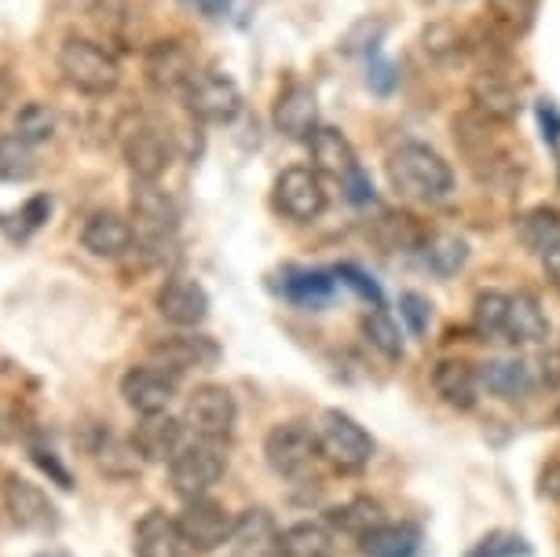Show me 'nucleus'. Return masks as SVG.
<instances>
[{"label":"nucleus","instance_id":"nucleus-1","mask_svg":"<svg viewBox=\"0 0 560 557\" xmlns=\"http://www.w3.org/2000/svg\"><path fill=\"white\" fill-rule=\"evenodd\" d=\"M388 181L399 195L415 198V202H440L451 195L454 173L443 158L425 143H399L388 154Z\"/></svg>","mask_w":560,"mask_h":557},{"label":"nucleus","instance_id":"nucleus-2","mask_svg":"<svg viewBox=\"0 0 560 557\" xmlns=\"http://www.w3.org/2000/svg\"><path fill=\"white\" fill-rule=\"evenodd\" d=\"M59 73L67 78L70 89L84 92V96H110L121 81V67L100 40L89 37H67L59 48Z\"/></svg>","mask_w":560,"mask_h":557},{"label":"nucleus","instance_id":"nucleus-3","mask_svg":"<svg viewBox=\"0 0 560 557\" xmlns=\"http://www.w3.org/2000/svg\"><path fill=\"white\" fill-rule=\"evenodd\" d=\"M228 473V455L217 440H191L168 459V480L179 499H202L209 496Z\"/></svg>","mask_w":560,"mask_h":557},{"label":"nucleus","instance_id":"nucleus-4","mask_svg":"<svg viewBox=\"0 0 560 557\" xmlns=\"http://www.w3.org/2000/svg\"><path fill=\"white\" fill-rule=\"evenodd\" d=\"M129 220L136 228V239H140L147 250H162L165 243H173V235L179 228V209L173 202V195L158 187V181H136Z\"/></svg>","mask_w":560,"mask_h":557},{"label":"nucleus","instance_id":"nucleus-5","mask_svg":"<svg viewBox=\"0 0 560 557\" xmlns=\"http://www.w3.org/2000/svg\"><path fill=\"white\" fill-rule=\"evenodd\" d=\"M315 437H319L323 455L341 469H363L374 459V437L345 411H323Z\"/></svg>","mask_w":560,"mask_h":557},{"label":"nucleus","instance_id":"nucleus-6","mask_svg":"<svg viewBox=\"0 0 560 557\" xmlns=\"http://www.w3.org/2000/svg\"><path fill=\"white\" fill-rule=\"evenodd\" d=\"M184 103H187V111H191L198 121H206V125H228V121L238 118L242 92H238V85L228 78L224 70L206 67V70H195V78L187 81Z\"/></svg>","mask_w":560,"mask_h":557},{"label":"nucleus","instance_id":"nucleus-7","mask_svg":"<svg viewBox=\"0 0 560 557\" xmlns=\"http://www.w3.org/2000/svg\"><path fill=\"white\" fill-rule=\"evenodd\" d=\"M264 455H268V466L287 480H301L308 477L319 451V437L315 429L301 426V422H282L275 426L268 440H264Z\"/></svg>","mask_w":560,"mask_h":557},{"label":"nucleus","instance_id":"nucleus-8","mask_svg":"<svg viewBox=\"0 0 560 557\" xmlns=\"http://www.w3.org/2000/svg\"><path fill=\"white\" fill-rule=\"evenodd\" d=\"M235 418H238V407L228 385H198L195 393L187 396L184 426L191 429L198 440H217V444H224V440L235 433Z\"/></svg>","mask_w":560,"mask_h":557},{"label":"nucleus","instance_id":"nucleus-9","mask_svg":"<svg viewBox=\"0 0 560 557\" xmlns=\"http://www.w3.org/2000/svg\"><path fill=\"white\" fill-rule=\"evenodd\" d=\"M179 532H184V543L191 554H213L220 546H228L231 539V529H235V518L213 502L209 496L202 499H187L184 510H179Z\"/></svg>","mask_w":560,"mask_h":557},{"label":"nucleus","instance_id":"nucleus-10","mask_svg":"<svg viewBox=\"0 0 560 557\" xmlns=\"http://www.w3.org/2000/svg\"><path fill=\"white\" fill-rule=\"evenodd\" d=\"M275 206L279 213H287L298 224H308V220L323 217L326 209V187L323 176L308 170V165H293L275 181Z\"/></svg>","mask_w":560,"mask_h":557},{"label":"nucleus","instance_id":"nucleus-11","mask_svg":"<svg viewBox=\"0 0 560 557\" xmlns=\"http://www.w3.org/2000/svg\"><path fill=\"white\" fill-rule=\"evenodd\" d=\"M176 385H179L176 374L162 371L158 363H143V367H129V371H125L121 396L136 415H162L168 411V404H173Z\"/></svg>","mask_w":560,"mask_h":557},{"label":"nucleus","instance_id":"nucleus-12","mask_svg":"<svg viewBox=\"0 0 560 557\" xmlns=\"http://www.w3.org/2000/svg\"><path fill=\"white\" fill-rule=\"evenodd\" d=\"M154 363L168 374H187V371H213L220 363V345L206 334H168V338L151 345Z\"/></svg>","mask_w":560,"mask_h":557},{"label":"nucleus","instance_id":"nucleus-13","mask_svg":"<svg viewBox=\"0 0 560 557\" xmlns=\"http://www.w3.org/2000/svg\"><path fill=\"white\" fill-rule=\"evenodd\" d=\"M158 312L165 323H173L179 330H195L206 323L209 315V293L198 279L191 276H173L158 290Z\"/></svg>","mask_w":560,"mask_h":557},{"label":"nucleus","instance_id":"nucleus-14","mask_svg":"<svg viewBox=\"0 0 560 557\" xmlns=\"http://www.w3.org/2000/svg\"><path fill=\"white\" fill-rule=\"evenodd\" d=\"M282 532L264 507H249L235 518L228 557H282Z\"/></svg>","mask_w":560,"mask_h":557},{"label":"nucleus","instance_id":"nucleus-15","mask_svg":"<svg viewBox=\"0 0 560 557\" xmlns=\"http://www.w3.org/2000/svg\"><path fill=\"white\" fill-rule=\"evenodd\" d=\"M125 162L136 181H162V173L173 165V140L158 125H136L125 136Z\"/></svg>","mask_w":560,"mask_h":557},{"label":"nucleus","instance_id":"nucleus-16","mask_svg":"<svg viewBox=\"0 0 560 557\" xmlns=\"http://www.w3.org/2000/svg\"><path fill=\"white\" fill-rule=\"evenodd\" d=\"M308 143H312V162H315L312 170L319 176H334V181L341 184V192L352 187L359 176H366L363 165L355 162V151H352V143L345 140V132L330 129V125H319Z\"/></svg>","mask_w":560,"mask_h":557},{"label":"nucleus","instance_id":"nucleus-17","mask_svg":"<svg viewBox=\"0 0 560 557\" xmlns=\"http://www.w3.org/2000/svg\"><path fill=\"white\" fill-rule=\"evenodd\" d=\"M143 70H147L151 89H158V92H184L198 67H195V56L187 51V45H179V40H158V45L147 48Z\"/></svg>","mask_w":560,"mask_h":557},{"label":"nucleus","instance_id":"nucleus-18","mask_svg":"<svg viewBox=\"0 0 560 557\" xmlns=\"http://www.w3.org/2000/svg\"><path fill=\"white\" fill-rule=\"evenodd\" d=\"M136 228L129 217L114 213V209H96L81 228V246L89 250L92 257H125L132 250Z\"/></svg>","mask_w":560,"mask_h":557},{"label":"nucleus","instance_id":"nucleus-19","mask_svg":"<svg viewBox=\"0 0 560 557\" xmlns=\"http://www.w3.org/2000/svg\"><path fill=\"white\" fill-rule=\"evenodd\" d=\"M4 507L19 529H26V532H48L59 524V513L51 507V499L23 477L4 480Z\"/></svg>","mask_w":560,"mask_h":557},{"label":"nucleus","instance_id":"nucleus-20","mask_svg":"<svg viewBox=\"0 0 560 557\" xmlns=\"http://www.w3.org/2000/svg\"><path fill=\"white\" fill-rule=\"evenodd\" d=\"M275 129L287 140H312L319 129V96L308 85H287L275 100Z\"/></svg>","mask_w":560,"mask_h":557},{"label":"nucleus","instance_id":"nucleus-21","mask_svg":"<svg viewBox=\"0 0 560 557\" xmlns=\"http://www.w3.org/2000/svg\"><path fill=\"white\" fill-rule=\"evenodd\" d=\"M132 554L136 557H184L191 550H187L184 532H179L176 518H168L165 510H147L143 518L136 521Z\"/></svg>","mask_w":560,"mask_h":557},{"label":"nucleus","instance_id":"nucleus-22","mask_svg":"<svg viewBox=\"0 0 560 557\" xmlns=\"http://www.w3.org/2000/svg\"><path fill=\"white\" fill-rule=\"evenodd\" d=\"M179 437H184V422H176L168 411L140 415V422H136L129 444L136 448V455L147 459V462H168L179 448H184V444H179Z\"/></svg>","mask_w":560,"mask_h":557},{"label":"nucleus","instance_id":"nucleus-23","mask_svg":"<svg viewBox=\"0 0 560 557\" xmlns=\"http://www.w3.org/2000/svg\"><path fill=\"white\" fill-rule=\"evenodd\" d=\"M472 103H477V114L505 125L516 118V111H521V92H516V85L505 78V73L483 70L472 78Z\"/></svg>","mask_w":560,"mask_h":557},{"label":"nucleus","instance_id":"nucleus-24","mask_svg":"<svg viewBox=\"0 0 560 557\" xmlns=\"http://www.w3.org/2000/svg\"><path fill=\"white\" fill-rule=\"evenodd\" d=\"M432 388L447 407H458V411H469L480 396V371L465 360H440L432 367Z\"/></svg>","mask_w":560,"mask_h":557},{"label":"nucleus","instance_id":"nucleus-25","mask_svg":"<svg viewBox=\"0 0 560 557\" xmlns=\"http://www.w3.org/2000/svg\"><path fill=\"white\" fill-rule=\"evenodd\" d=\"M505 338L516 345H538L549 338V320L535 293H510V315H505Z\"/></svg>","mask_w":560,"mask_h":557},{"label":"nucleus","instance_id":"nucleus-26","mask_svg":"<svg viewBox=\"0 0 560 557\" xmlns=\"http://www.w3.org/2000/svg\"><path fill=\"white\" fill-rule=\"evenodd\" d=\"M421 546V532L415 524H377L359 539L363 557H415Z\"/></svg>","mask_w":560,"mask_h":557},{"label":"nucleus","instance_id":"nucleus-27","mask_svg":"<svg viewBox=\"0 0 560 557\" xmlns=\"http://www.w3.org/2000/svg\"><path fill=\"white\" fill-rule=\"evenodd\" d=\"M282 557H337V535L330 524L298 521L282 532Z\"/></svg>","mask_w":560,"mask_h":557},{"label":"nucleus","instance_id":"nucleus-28","mask_svg":"<svg viewBox=\"0 0 560 557\" xmlns=\"http://www.w3.org/2000/svg\"><path fill=\"white\" fill-rule=\"evenodd\" d=\"M480 385L502 401H524L532 393V367L524 360H488L480 367Z\"/></svg>","mask_w":560,"mask_h":557},{"label":"nucleus","instance_id":"nucleus-29","mask_svg":"<svg viewBox=\"0 0 560 557\" xmlns=\"http://www.w3.org/2000/svg\"><path fill=\"white\" fill-rule=\"evenodd\" d=\"M326 524H330L334 532H345V535L363 539L370 529L385 524V518H382V507H377L374 499H352V502H345V507H334L330 513H326Z\"/></svg>","mask_w":560,"mask_h":557},{"label":"nucleus","instance_id":"nucleus-30","mask_svg":"<svg viewBox=\"0 0 560 557\" xmlns=\"http://www.w3.org/2000/svg\"><path fill=\"white\" fill-rule=\"evenodd\" d=\"M363 338L370 341V349H377L385 360H404V338H399L396 320L382 304H374V309L363 315Z\"/></svg>","mask_w":560,"mask_h":557},{"label":"nucleus","instance_id":"nucleus-31","mask_svg":"<svg viewBox=\"0 0 560 557\" xmlns=\"http://www.w3.org/2000/svg\"><path fill=\"white\" fill-rule=\"evenodd\" d=\"M34 173H37L34 147H30L26 140H19L15 132H4V136H0V181H8V184H26Z\"/></svg>","mask_w":560,"mask_h":557},{"label":"nucleus","instance_id":"nucleus-32","mask_svg":"<svg viewBox=\"0 0 560 557\" xmlns=\"http://www.w3.org/2000/svg\"><path fill=\"white\" fill-rule=\"evenodd\" d=\"M287 298L301 309H323L334 293V279L326 271H290L287 282H282Z\"/></svg>","mask_w":560,"mask_h":557},{"label":"nucleus","instance_id":"nucleus-33","mask_svg":"<svg viewBox=\"0 0 560 557\" xmlns=\"http://www.w3.org/2000/svg\"><path fill=\"white\" fill-rule=\"evenodd\" d=\"M465 260H469V246H465V239L451 235V231H440V235H432L425 243V265L436 276H454L458 268H465Z\"/></svg>","mask_w":560,"mask_h":557},{"label":"nucleus","instance_id":"nucleus-34","mask_svg":"<svg viewBox=\"0 0 560 557\" xmlns=\"http://www.w3.org/2000/svg\"><path fill=\"white\" fill-rule=\"evenodd\" d=\"M505 315H510V293L483 290L472 309V327L480 338H505Z\"/></svg>","mask_w":560,"mask_h":557},{"label":"nucleus","instance_id":"nucleus-35","mask_svg":"<svg viewBox=\"0 0 560 557\" xmlns=\"http://www.w3.org/2000/svg\"><path fill=\"white\" fill-rule=\"evenodd\" d=\"M521 243L535 254H542L546 246H553L560 239V213L557 209H532L527 217H521Z\"/></svg>","mask_w":560,"mask_h":557},{"label":"nucleus","instance_id":"nucleus-36","mask_svg":"<svg viewBox=\"0 0 560 557\" xmlns=\"http://www.w3.org/2000/svg\"><path fill=\"white\" fill-rule=\"evenodd\" d=\"M15 136L26 140L30 147L48 143L51 136H56V114H51L45 103H26V107L15 114Z\"/></svg>","mask_w":560,"mask_h":557},{"label":"nucleus","instance_id":"nucleus-37","mask_svg":"<svg viewBox=\"0 0 560 557\" xmlns=\"http://www.w3.org/2000/svg\"><path fill=\"white\" fill-rule=\"evenodd\" d=\"M421 48H425L429 59L436 62H454L465 51V37L458 26L451 23H432L425 26V34H421Z\"/></svg>","mask_w":560,"mask_h":557},{"label":"nucleus","instance_id":"nucleus-38","mask_svg":"<svg viewBox=\"0 0 560 557\" xmlns=\"http://www.w3.org/2000/svg\"><path fill=\"white\" fill-rule=\"evenodd\" d=\"M532 546H527L521 535H513V532H491V535H483V539L472 546V554L469 557H524Z\"/></svg>","mask_w":560,"mask_h":557},{"label":"nucleus","instance_id":"nucleus-39","mask_svg":"<svg viewBox=\"0 0 560 557\" xmlns=\"http://www.w3.org/2000/svg\"><path fill=\"white\" fill-rule=\"evenodd\" d=\"M491 15L510 30H527L535 19V0H488Z\"/></svg>","mask_w":560,"mask_h":557},{"label":"nucleus","instance_id":"nucleus-40","mask_svg":"<svg viewBox=\"0 0 560 557\" xmlns=\"http://www.w3.org/2000/svg\"><path fill=\"white\" fill-rule=\"evenodd\" d=\"M399 312H404V320H407L410 330L425 334L429 320H432V304L421 298V293H404V298H399Z\"/></svg>","mask_w":560,"mask_h":557},{"label":"nucleus","instance_id":"nucleus-41","mask_svg":"<svg viewBox=\"0 0 560 557\" xmlns=\"http://www.w3.org/2000/svg\"><path fill=\"white\" fill-rule=\"evenodd\" d=\"M337 279L348 282V287H352V290H359L366 301L382 304V290H377V282L370 279L366 271H359V268H352V265H341V268H337Z\"/></svg>","mask_w":560,"mask_h":557},{"label":"nucleus","instance_id":"nucleus-42","mask_svg":"<svg viewBox=\"0 0 560 557\" xmlns=\"http://www.w3.org/2000/svg\"><path fill=\"white\" fill-rule=\"evenodd\" d=\"M34 462H37V466L45 469V473H51V477H56V485H59V488H67V491L73 488L70 473L62 469V462H59L56 455H51V451H40V448H34Z\"/></svg>","mask_w":560,"mask_h":557},{"label":"nucleus","instance_id":"nucleus-43","mask_svg":"<svg viewBox=\"0 0 560 557\" xmlns=\"http://www.w3.org/2000/svg\"><path fill=\"white\" fill-rule=\"evenodd\" d=\"M538 121H542L546 143H557L560 140V114H557L553 103H538Z\"/></svg>","mask_w":560,"mask_h":557},{"label":"nucleus","instance_id":"nucleus-44","mask_svg":"<svg viewBox=\"0 0 560 557\" xmlns=\"http://www.w3.org/2000/svg\"><path fill=\"white\" fill-rule=\"evenodd\" d=\"M48 213H51V198L37 195V198H30L26 209H23L19 217L26 220V228H40V220H48Z\"/></svg>","mask_w":560,"mask_h":557},{"label":"nucleus","instance_id":"nucleus-45","mask_svg":"<svg viewBox=\"0 0 560 557\" xmlns=\"http://www.w3.org/2000/svg\"><path fill=\"white\" fill-rule=\"evenodd\" d=\"M542 496L560 507V462H553V466H546V473H542Z\"/></svg>","mask_w":560,"mask_h":557},{"label":"nucleus","instance_id":"nucleus-46","mask_svg":"<svg viewBox=\"0 0 560 557\" xmlns=\"http://www.w3.org/2000/svg\"><path fill=\"white\" fill-rule=\"evenodd\" d=\"M542 268H546V276L560 287V239H557L553 246L542 250Z\"/></svg>","mask_w":560,"mask_h":557},{"label":"nucleus","instance_id":"nucleus-47","mask_svg":"<svg viewBox=\"0 0 560 557\" xmlns=\"http://www.w3.org/2000/svg\"><path fill=\"white\" fill-rule=\"evenodd\" d=\"M370 85H374L377 92H393V85H396L393 67H388V62H377L374 73H370Z\"/></svg>","mask_w":560,"mask_h":557},{"label":"nucleus","instance_id":"nucleus-48","mask_svg":"<svg viewBox=\"0 0 560 557\" xmlns=\"http://www.w3.org/2000/svg\"><path fill=\"white\" fill-rule=\"evenodd\" d=\"M191 8H198V12H206V15H217L220 8H224V0H187Z\"/></svg>","mask_w":560,"mask_h":557},{"label":"nucleus","instance_id":"nucleus-49","mask_svg":"<svg viewBox=\"0 0 560 557\" xmlns=\"http://www.w3.org/2000/svg\"><path fill=\"white\" fill-rule=\"evenodd\" d=\"M4 100H8V81L0 78V107H4Z\"/></svg>","mask_w":560,"mask_h":557},{"label":"nucleus","instance_id":"nucleus-50","mask_svg":"<svg viewBox=\"0 0 560 557\" xmlns=\"http://www.w3.org/2000/svg\"><path fill=\"white\" fill-rule=\"evenodd\" d=\"M557 181H560V162H557Z\"/></svg>","mask_w":560,"mask_h":557}]
</instances>
